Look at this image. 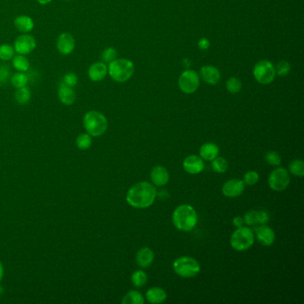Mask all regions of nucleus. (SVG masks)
Instances as JSON below:
<instances>
[{"instance_id":"nucleus-20","label":"nucleus","mask_w":304,"mask_h":304,"mask_svg":"<svg viewBox=\"0 0 304 304\" xmlns=\"http://www.w3.org/2000/svg\"><path fill=\"white\" fill-rule=\"evenodd\" d=\"M14 26L22 33L31 32L34 28V22L28 15H19L14 19Z\"/></svg>"},{"instance_id":"nucleus-30","label":"nucleus","mask_w":304,"mask_h":304,"mask_svg":"<svg viewBox=\"0 0 304 304\" xmlns=\"http://www.w3.org/2000/svg\"><path fill=\"white\" fill-rule=\"evenodd\" d=\"M15 50L13 47L8 44H3L0 46V60L9 61L14 57Z\"/></svg>"},{"instance_id":"nucleus-19","label":"nucleus","mask_w":304,"mask_h":304,"mask_svg":"<svg viewBox=\"0 0 304 304\" xmlns=\"http://www.w3.org/2000/svg\"><path fill=\"white\" fill-rule=\"evenodd\" d=\"M153 259L154 254L150 248H142L137 254V263L141 268H148L149 266L152 265Z\"/></svg>"},{"instance_id":"nucleus-35","label":"nucleus","mask_w":304,"mask_h":304,"mask_svg":"<svg viewBox=\"0 0 304 304\" xmlns=\"http://www.w3.org/2000/svg\"><path fill=\"white\" fill-rule=\"evenodd\" d=\"M259 174L256 171H248L247 173L243 176V182L248 186H253L259 181Z\"/></svg>"},{"instance_id":"nucleus-22","label":"nucleus","mask_w":304,"mask_h":304,"mask_svg":"<svg viewBox=\"0 0 304 304\" xmlns=\"http://www.w3.org/2000/svg\"><path fill=\"white\" fill-rule=\"evenodd\" d=\"M220 149L217 145L213 143H206L203 145L200 148V155L202 159L206 161H213L219 155Z\"/></svg>"},{"instance_id":"nucleus-6","label":"nucleus","mask_w":304,"mask_h":304,"mask_svg":"<svg viewBox=\"0 0 304 304\" xmlns=\"http://www.w3.org/2000/svg\"><path fill=\"white\" fill-rule=\"evenodd\" d=\"M254 243V235L251 228L247 227H240L231 235L230 244L236 251H245L252 247Z\"/></svg>"},{"instance_id":"nucleus-17","label":"nucleus","mask_w":304,"mask_h":304,"mask_svg":"<svg viewBox=\"0 0 304 304\" xmlns=\"http://www.w3.org/2000/svg\"><path fill=\"white\" fill-rule=\"evenodd\" d=\"M201 77L204 81L210 85H216L221 79L220 71L212 66H206L202 67L200 71Z\"/></svg>"},{"instance_id":"nucleus-21","label":"nucleus","mask_w":304,"mask_h":304,"mask_svg":"<svg viewBox=\"0 0 304 304\" xmlns=\"http://www.w3.org/2000/svg\"><path fill=\"white\" fill-rule=\"evenodd\" d=\"M146 297L150 304H162L167 299V295L162 288L152 287L147 292Z\"/></svg>"},{"instance_id":"nucleus-28","label":"nucleus","mask_w":304,"mask_h":304,"mask_svg":"<svg viewBox=\"0 0 304 304\" xmlns=\"http://www.w3.org/2000/svg\"><path fill=\"white\" fill-rule=\"evenodd\" d=\"M289 170L293 175L296 177L303 178L304 176V162L303 160L296 159L290 162L289 164Z\"/></svg>"},{"instance_id":"nucleus-31","label":"nucleus","mask_w":304,"mask_h":304,"mask_svg":"<svg viewBox=\"0 0 304 304\" xmlns=\"http://www.w3.org/2000/svg\"><path fill=\"white\" fill-rule=\"evenodd\" d=\"M212 167H213V170L216 171L218 173H223L228 169V161L224 158L216 157L212 161Z\"/></svg>"},{"instance_id":"nucleus-32","label":"nucleus","mask_w":304,"mask_h":304,"mask_svg":"<svg viewBox=\"0 0 304 304\" xmlns=\"http://www.w3.org/2000/svg\"><path fill=\"white\" fill-rule=\"evenodd\" d=\"M226 87L227 89L228 90V92H230L231 94H237L242 88V83L239 78L231 77L228 79Z\"/></svg>"},{"instance_id":"nucleus-9","label":"nucleus","mask_w":304,"mask_h":304,"mask_svg":"<svg viewBox=\"0 0 304 304\" xmlns=\"http://www.w3.org/2000/svg\"><path fill=\"white\" fill-rule=\"evenodd\" d=\"M268 182L271 189L275 191H283L290 184V176L287 169L278 168L270 173Z\"/></svg>"},{"instance_id":"nucleus-15","label":"nucleus","mask_w":304,"mask_h":304,"mask_svg":"<svg viewBox=\"0 0 304 304\" xmlns=\"http://www.w3.org/2000/svg\"><path fill=\"white\" fill-rule=\"evenodd\" d=\"M183 167L189 174H199L204 169V162L200 157L190 155L183 161Z\"/></svg>"},{"instance_id":"nucleus-24","label":"nucleus","mask_w":304,"mask_h":304,"mask_svg":"<svg viewBox=\"0 0 304 304\" xmlns=\"http://www.w3.org/2000/svg\"><path fill=\"white\" fill-rule=\"evenodd\" d=\"M15 100L19 104H26L30 102L31 98V91L30 87H23L17 88V91L14 94Z\"/></svg>"},{"instance_id":"nucleus-38","label":"nucleus","mask_w":304,"mask_h":304,"mask_svg":"<svg viewBox=\"0 0 304 304\" xmlns=\"http://www.w3.org/2000/svg\"><path fill=\"white\" fill-rule=\"evenodd\" d=\"M11 71L9 67L4 66H0V84H4L7 81V79L10 78Z\"/></svg>"},{"instance_id":"nucleus-36","label":"nucleus","mask_w":304,"mask_h":304,"mask_svg":"<svg viewBox=\"0 0 304 304\" xmlns=\"http://www.w3.org/2000/svg\"><path fill=\"white\" fill-rule=\"evenodd\" d=\"M78 76L74 73H68L65 75V77L62 79L61 82L66 84L68 87H74L78 84Z\"/></svg>"},{"instance_id":"nucleus-13","label":"nucleus","mask_w":304,"mask_h":304,"mask_svg":"<svg viewBox=\"0 0 304 304\" xmlns=\"http://www.w3.org/2000/svg\"><path fill=\"white\" fill-rule=\"evenodd\" d=\"M255 235L259 243L264 246H270L275 242V232L270 227L266 226L265 224L261 226L256 227Z\"/></svg>"},{"instance_id":"nucleus-39","label":"nucleus","mask_w":304,"mask_h":304,"mask_svg":"<svg viewBox=\"0 0 304 304\" xmlns=\"http://www.w3.org/2000/svg\"><path fill=\"white\" fill-rule=\"evenodd\" d=\"M256 213L257 211H250L246 213L243 218V222H245L249 226L257 224Z\"/></svg>"},{"instance_id":"nucleus-27","label":"nucleus","mask_w":304,"mask_h":304,"mask_svg":"<svg viewBox=\"0 0 304 304\" xmlns=\"http://www.w3.org/2000/svg\"><path fill=\"white\" fill-rule=\"evenodd\" d=\"M92 143H93L92 137L87 133L79 134L76 139V146L79 150H87L91 147Z\"/></svg>"},{"instance_id":"nucleus-26","label":"nucleus","mask_w":304,"mask_h":304,"mask_svg":"<svg viewBox=\"0 0 304 304\" xmlns=\"http://www.w3.org/2000/svg\"><path fill=\"white\" fill-rule=\"evenodd\" d=\"M122 304H144L145 299L143 296L138 291H131L122 299Z\"/></svg>"},{"instance_id":"nucleus-7","label":"nucleus","mask_w":304,"mask_h":304,"mask_svg":"<svg viewBox=\"0 0 304 304\" xmlns=\"http://www.w3.org/2000/svg\"><path fill=\"white\" fill-rule=\"evenodd\" d=\"M253 76L257 81L261 84H270L276 77L275 66L268 60L260 61L254 66Z\"/></svg>"},{"instance_id":"nucleus-10","label":"nucleus","mask_w":304,"mask_h":304,"mask_svg":"<svg viewBox=\"0 0 304 304\" xmlns=\"http://www.w3.org/2000/svg\"><path fill=\"white\" fill-rule=\"evenodd\" d=\"M37 46V42L33 36L29 34L21 35L14 41L13 48L19 55L26 56L31 54Z\"/></svg>"},{"instance_id":"nucleus-11","label":"nucleus","mask_w":304,"mask_h":304,"mask_svg":"<svg viewBox=\"0 0 304 304\" xmlns=\"http://www.w3.org/2000/svg\"><path fill=\"white\" fill-rule=\"evenodd\" d=\"M244 190V182L237 178L228 180L222 187V193L224 196L229 198H235L241 196Z\"/></svg>"},{"instance_id":"nucleus-45","label":"nucleus","mask_w":304,"mask_h":304,"mask_svg":"<svg viewBox=\"0 0 304 304\" xmlns=\"http://www.w3.org/2000/svg\"><path fill=\"white\" fill-rule=\"evenodd\" d=\"M3 292H4L3 291V287H0V296L3 294Z\"/></svg>"},{"instance_id":"nucleus-12","label":"nucleus","mask_w":304,"mask_h":304,"mask_svg":"<svg viewBox=\"0 0 304 304\" xmlns=\"http://www.w3.org/2000/svg\"><path fill=\"white\" fill-rule=\"evenodd\" d=\"M57 50L64 56H68L74 52L75 48V39L74 36L68 32L59 35L57 41Z\"/></svg>"},{"instance_id":"nucleus-42","label":"nucleus","mask_w":304,"mask_h":304,"mask_svg":"<svg viewBox=\"0 0 304 304\" xmlns=\"http://www.w3.org/2000/svg\"><path fill=\"white\" fill-rule=\"evenodd\" d=\"M243 219L240 216H236V217L233 220V225L236 227V228H240V227L243 226Z\"/></svg>"},{"instance_id":"nucleus-23","label":"nucleus","mask_w":304,"mask_h":304,"mask_svg":"<svg viewBox=\"0 0 304 304\" xmlns=\"http://www.w3.org/2000/svg\"><path fill=\"white\" fill-rule=\"evenodd\" d=\"M13 66L18 72L27 73L30 69V62L24 56L18 55L13 57Z\"/></svg>"},{"instance_id":"nucleus-34","label":"nucleus","mask_w":304,"mask_h":304,"mask_svg":"<svg viewBox=\"0 0 304 304\" xmlns=\"http://www.w3.org/2000/svg\"><path fill=\"white\" fill-rule=\"evenodd\" d=\"M265 160L270 165L278 166L281 163V157L278 152L274 151L266 153Z\"/></svg>"},{"instance_id":"nucleus-16","label":"nucleus","mask_w":304,"mask_h":304,"mask_svg":"<svg viewBox=\"0 0 304 304\" xmlns=\"http://www.w3.org/2000/svg\"><path fill=\"white\" fill-rule=\"evenodd\" d=\"M57 95L59 100L65 105H72L76 100V93L74 91V87H68L63 82L60 83V86L58 87Z\"/></svg>"},{"instance_id":"nucleus-33","label":"nucleus","mask_w":304,"mask_h":304,"mask_svg":"<svg viewBox=\"0 0 304 304\" xmlns=\"http://www.w3.org/2000/svg\"><path fill=\"white\" fill-rule=\"evenodd\" d=\"M117 57V51L116 49L113 48H105L104 52L102 54V59L104 63H111L113 60H115Z\"/></svg>"},{"instance_id":"nucleus-25","label":"nucleus","mask_w":304,"mask_h":304,"mask_svg":"<svg viewBox=\"0 0 304 304\" xmlns=\"http://www.w3.org/2000/svg\"><path fill=\"white\" fill-rule=\"evenodd\" d=\"M10 81L13 87L21 88V87H26L27 84L29 82V77L26 74L19 72L12 75Z\"/></svg>"},{"instance_id":"nucleus-8","label":"nucleus","mask_w":304,"mask_h":304,"mask_svg":"<svg viewBox=\"0 0 304 304\" xmlns=\"http://www.w3.org/2000/svg\"><path fill=\"white\" fill-rule=\"evenodd\" d=\"M178 86L181 91L186 94H192L196 92L200 86V78L198 74L193 70L184 72L178 78Z\"/></svg>"},{"instance_id":"nucleus-43","label":"nucleus","mask_w":304,"mask_h":304,"mask_svg":"<svg viewBox=\"0 0 304 304\" xmlns=\"http://www.w3.org/2000/svg\"><path fill=\"white\" fill-rule=\"evenodd\" d=\"M3 277H4V266L2 264V262L0 261V282L2 281Z\"/></svg>"},{"instance_id":"nucleus-2","label":"nucleus","mask_w":304,"mask_h":304,"mask_svg":"<svg viewBox=\"0 0 304 304\" xmlns=\"http://www.w3.org/2000/svg\"><path fill=\"white\" fill-rule=\"evenodd\" d=\"M172 222L174 226L176 227L178 230L188 232L196 228L197 214L195 209L192 206L188 204H182L174 211Z\"/></svg>"},{"instance_id":"nucleus-18","label":"nucleus","mask_w":304,"mask_h":304,"mask_svg":"<svg viewBox=\"0 0 304 304\" xmlns=\"http://www.w3.org/2000/svg\"><path fill=\"white\" fill-rule=\"evenodd\" d=\"M152 182L158 187L165 186L169 182V175L167 169L162 166H156L151 171Z\"/></svg>"},{"instance_id":"nucleus-5","label":"nucleus","mask_w":304,"mask_h":304,"mask_svg":"<svg viewBox=\"0 0 304 304\" xmlns=\"http://www.w3.org/2000/svg\"><path fill=\"white\" fill-rule=\"evenodd\" d=\"M174 271L182 278H194L200 272L199 262L191 257L183 256L177 259L173 263Z\"/></svg>"},{"instance_id":"nucleus-37","label":"nucleus","mask_w":304,"mask_h":304,"mask_svg":"<svg viewBox=\"0 0 304 304\" xmlns=\"http://www.w3.org/2000/svg\"><path fill=\"white\" fill-rule=\"evenodd\" d=\"M290 69H291L290 65L286 61L279 62L277 66L275 67L276 74H278V76H286L289 74Z\"/></svg>"},{"instance_id":"nucleus-41","label":"nucleus","mask_w":304,"mask_h":304,"mask_svg":"<svg viewBox=\"0 0 304 304\" xmlns=\"http://www.w3.org/2000/svg\"><path fill=\"white\" fill-rule=\"evenodd\" d=\"M198 48H200L201 50H207L210 48V41L206 38H202L198 41Z\"/></svg>"},{"instance_id":"nucleus-3","label":"nucleus","mask_w":304,"mask_h":304,"mask_svg":"<svg viewBox=\"0 0 304 304\" xmlns=\"http://www.w3.org/2000/svg\"><path fill=\"white\" fill-rule=\"evenodd\" d=\"M83 126L91 137L104 135L108 128L107 119L97 111H89L83 117Z\"/></svg>"},{"instance_id":"nucleus-14","label":"nucleus","mask_w":304,"mask_h":304,"mask_svg":"<svg viewBox=\"0 0 304 304\" xmlns=\"http://www.w3.org/2000/svg\"><path fill=\"white\" fill-rule=\"evenodd\" d=\"M107 74H108V67L104 62H96L92 64L87 72L89 78L95 82L103 80Z\"/></svg>"},{"instance_id":"nucleus-29","label":"nucleus","mask_w":304,"mask_h":304,"mask_svg":"<svg viewBox=\"0 0 304 304\" xmlns=\"http://www.w3.org/2000/svg\"><path fill=\"white\" fill-rule=\"evenodd\" d=\"M131 281L136 287H142L148 282V275L143 270H137L131 276Z\"/></svg>"},{"instance_id":"nucleus-40","label":"nucleus","mask_w":304,"mask_h":304,"mask_svg":"<svg viewBox=\"0 0 304 304\" xmlns=\"http://www.w3.org/2000/svg\"><path fill=\"white\" fill-rule=\"evenodd\" d=\"M257 224H266L270 221V215L266 211H257L256 213Z\"/></svg>"},{"instance_id":"nucleus-1","label":"nucleus","mask_w":304,"mask_h":304,"mask_svg":"<svg viewBox=\"0 0 304 304\" xmlns=\"http://www.w3.org/2000/svg\"><path fill=\"white\" fill-rule=\"evenodd\" d=\"M156 196L155 187L152 184L144 181L136 184L129 189L126 200L134 208H148L153 204Z\"/></svg>"},{"instance_id":"nucleus-44","label":"nucleus","mask_w":304,"mask_h":304,"mask_svg":"<svg viewBox=\"0 0 304 304\" xmlns=\"http://www.w3.org/2000/svg\"><path fill=\"white\" fill-rule=\"evenodd\" d=\"M38 3L40 4H48L52 1V0H37Z\"/></svg>"},{"instance_id":"nucleus-4","label":"nucleus","mask_w":304,"mask_h":304,"mask_svg":"<svg viewBox=\"0 0 304 304\" xmlns=\"http://www.w3.org/2000/svg\"><path fill=\"white\" fill-rule=\"evenodd\" d=\"M108 74L116 82H126L134 74V64L128 59H115L109 64Z\"/></svg>"}]
</instances>
